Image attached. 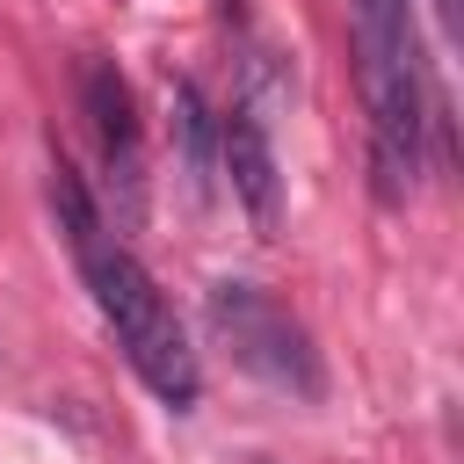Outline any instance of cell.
Returning <instances> with one entry per match:
<instances>
[{"instance_id":"1","label":"cell","mask_w":464,"mask_h":464,"mask_svg":"<svg viewBox=\"0 0 464 464\" xmlns=\"http://www.w3.org/2000/svg\"><path fill=\"white\" fill-rule=\"evenodd\" d=\"M51 203H58V225H65V239H72V261H80L102 319L116 326V348L130 355V370L145 377V392H152L160 406L188 413L196 392H203V370H196V348H188L167 290H160V283L145 276V261L102 225L94 196L80 188V174H72L65 160H58V174H51Z\"/></svg>"},{"instance_id":"2","label":"cell","mask_w":464,"mask_h":464,"mask_svg":"<svg viewBox=\"0 0 464 464\" xmlns=\"http://www.w3.org/2000/svg\"><path fill=\"white\" fill-rule=\"evenodd\" d=\"M355 51H362V94H370L377 196L384 203H406L413 181H420V138H428V87H420L413 0H355Z\"/></svg>"},{"instance_id":"3","label":"cell","mask_w":464,"mask_h":464,"mask_svg":"<svg viewBox=\"0 0 464 464\" xmlns=\"http://www.w3.org/2000/svg\"><path fill=\"white\" fill-rule=\"evenodd\" d=\"M203 319H210L218 348H225L246 377H261V384H276V392H290V399H319V392H326V370H319L312 334H304L268 290H254V283H210Z\"/></svg>"},{"instance_id":"4","label":"cell","mask_w":464,"mask_h":464,"mask_svg":"<svg viewBox=\"0 0 464 464\" xmlns=\"http://www.w3.org/2000/svg\"><path fill=\"white\" fill-rule=\"evenodd\" d=\"M218 160L232 174V196L246 203L254 232H276L283 225V174H276V152H268V130L254 109H225L218 116Z\"/></svg>"},{"instance_id":"5","label":"cell","mask_w":464,"mask_h":464,"mask_svg":"<svg viewBox=\"0 0 464 464\" xmlns=\"http://www.w3.org/2000/svg\"><path fill=\"white\" fill-rule=\"evenodd\" d=\"M80 94H87V116H94V138H102V160H109V174L123 181V218H138V109H130V87H123V72L109 65V58H87L80 65Z\"/></svg>"},{"instance_id":"6","label":"cell","mask_w":464,"mask_h":464,"mask_svg":"<svg viewBox=\"0 0 464 464\" xmlns=\"http://www.w3.org/2000/svg\"><path fill=\"white\" fill-rule=\"evenodd\" d=\"M174 138H181V167H188V188L210 196L218 181V123L196 94V80H174Z\"/></svg>"}]
</instances>
